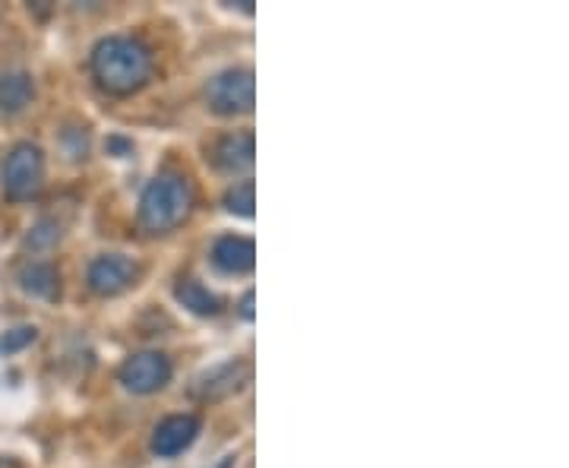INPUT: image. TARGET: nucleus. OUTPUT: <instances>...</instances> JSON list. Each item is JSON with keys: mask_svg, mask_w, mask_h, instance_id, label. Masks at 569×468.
Returning <instances> with one entry per match:
<instances>
[{"mask_svg": "<svg viewBox=\"0 0 569 468\" xmlns=\"http://www.w3.org/2000/svg\"><path fill=\"white\" fill-rule=\"evenodd\" d=\"M92 77L108 96H133L152 80V51L140 39L111 36L92 48Z\"/></svg>", "mask_w": 569, "mask_h": 468, "instance_id": "f257e3e1", "label": "nucleus"}, {"mask_svg": "<svg viewBox=\"0 0 569 468\" xmlns=\"http://www.w3.org/2000/svg\"><path fill=\"white\" fill-rule=\"evenodd\" d=\"M193 209V187L183 175L164 171L159 178H152L149 187L142 190L140 212L137 222L146 235H168L178 225L187 222Z\"/></svg>", "mask_w": 569, "mask_h": 468, "instance_id": "f03ea898", "label": "nucleus"}, {"mask_svg": "<svg viewBox=\"0 0 569 468\" xmlns=\"http://www.w3.org/2000/svg\"><path fill=\"white\" fill-rule=\"evenodd\" d=\"M253 102H257V80H253V70L250 67L222 70V73H216L209 80V86H206V104H209V111L224 114V118L253 111Z\"/></svg>", "mask_w": 569, "mask_h": 468, "instance_id": "7ed1b4c3", "label": "nucleus"}, {"mask_svg": "<svg viewBox=\"0 0 569 468\" xmlns=\"http://www.w3.org/2000/svg\"><path fill=\"white\" fill-rule=\"evenodd\" d=\"M250 377H253V367L247 358H228L222 365H212L209 370L193 377L190 399L200 406H219L224 399L238 396L250 384Z\"/></svg>", "mask_w": 569, "mask_h": 468, "instance_id": "20e7f679", "label": "nucleus"}, {"mask_svg": "<svg viewBox=\"0 0 569 468\" xmlns=\"http://www.w3.org/2000/svg\"><path fill=\"white\" fill-rule=\"evenodd\" d=\"M44 183V156L36 143H20L10 149L7 165H3V193L22 203L32 200Z\"/></svg>", "mask_w": 569, "mask_h": 468, "instance_id": "39448f33", "label": "nucleus"}, {"mask_svg": "<svg viewBox=\"0 0 569 468\" xmlns=\"http://www.w3.org/2000/svg\"><path fill=\"white\" fill-rule=\"evenodd\" d=\"M142 269L137 260L123 257V253H104V257H96L89 263V272H86V282L89 288L99 295V298H118L123 291L140 282Z\"/></svg>", "mask_w": 569, "mask_h": 468, "instance_id": "423d86ee", "label": "nucleus"}, {"mask_svg": "<svg viewBox=\"0 0 569 468\" xmlns=\"http://www.w3.org/2000/svg\"><path fill=\"white\" fill-rule=\"evenodd\" d=\"M171 380V361L162 351H140L121 365V384L137 396H152Z\"/></svg>", "mask_w": 569, "mask_h": 468, "instance_id": "0eeeda50", "label": "nucleus"}, {"mask_svg": "<svg viewBox=\"0 0 569 468\" xmlns=\"http://www.w3.org/2000/svg\"><path fill=\"white\" fill-rule=\"evenodd\" d=\"M200 418L197 415H168L162 418L156 430H152V452L162 456V459H171L183 449L193 447V440L200 437Z\"/></svg>", "mask_w": 569, "mask_h": 468, "instance_id": "6e6552de", "label": "nucleus"}, {"mask_svg": "<svg viewBox=\"0 0 569 468\" xmlns=\"http://www.w3.org/2000/svg\"><path fill=\"white\" fill-rule=\"evenodd\" d=\"M257 156V140H253V130H238V133H224L219 143L212 146V165L219 171L228 175H238L247 171L253 165Z\"/></svg>", "mask_w": 569, "mask_h": 468, "instance_id": "1a4fd4ad", "label": "nucleus"}, {"mask_svg": "<svg viewBox=\"0 0 569 468\" xmlns=\"http://www.w3.org/2000/svg\"><path fill=\"white\" fill-rule=\"evenodd\" d=\"M212 263L228 276H247L257 266V245L241 235H224L212 247Z\"/></svg>", "mask_w": 569, "mask_h": 468, "instance_id": "9d476101", "label": "nucleus"}, {"mask_svg": "<svg viewBox=\"0 0 569 468\" xmlns=\"http://www.w3.org/2000/svg\"><path fill=\"white\" fill-rule=\"evenodd\" d=\"M20 286L32 298L54 301L58 291H61V276H58V269L51 263H26L20 269Z\"/></svg>", "mask_w": 569, "mask_h": 468, "instance_id": "9b49d317", "label": "nucleus"}, {"mask_svg": "<svg viewBox=\"0 0 569 468\" xmlns=\"http://www.w3.org/2000/svg\"><path fill=\"white\" fill-rule=\"evenodd\" d=\"M32 96H36V86H32L29 73L13 70V73H3L0 77V108L7 114H20L22 108L32 102Z\"/></svg>", "mask_w": 569, "mask_h": 468, "instance_id": "f8f14e48", "label": "nucleus"}, {"mask_svg": "<svg viewBox=\"0 0 569 468\" xmlns=\"http://www.w3.org/2000/svg\"><path fill=\"white\" fill-rule=\"evenodd\" d=\"M174 298H178L190 313H197V317H212V313H219V307H222V301H219L209 288L200 286L197 279H181V282L174 286Z\"/></svg>", "mask_w": 569, "mask_h": 468, "instance_id": "ddd939ff", "label": "nucleus"}, {"mask_svg": "<svg viewBox=\"0 0 569 468\" xmlns=\"http://www.w3.org/2000/svg\"><path fill=\"white\" fill-rule=\"evenodd\" d=\"M224 206H228V212H234L241 219H250L253 216V206H257V187H253V181L234 183L224 193Z\"/></svg>", "mask_w": 569, "mask_h": 468, "instance_id": "4468645a", "label": "nucleus"}, {"mask_svg": "<svg viewBox=\"0 0 569 468\" xmlns=\"http://www.w3.org/2000/svg\"><path fill=\"white\" fill-rule=\"evenodd\" d=\"M36 326H17V329H10L3 339H0V351H7V355H13V351H20V348L32 346L36 342Z\"/></svg>", "mask_w": 569, "mask_h": 468, "instance_id": "2eb2a0df", "label": "nucleus"}, {"mask_svg": "<svg viewBox=\"0 0 569 468\" xmlns=\"http://www.w3.org/2000/svg\"><path fill=\"white\" fill-rule=\"evenodd\" d=\"M241 313H244V320H253V291H247L244 301H241Z\"/></svg>", "mask_w": 569, "mask_h": 468, "instance_id": "dca6fc26", "label": "nucleus"}, {"mask_svg": "<svg viewBox=\"0 0 569 468\" xmlns=\"http://www.w3.org/2000/svg\"><path fill=\"white\" fill-rule=\"evenodd\" d=\"M0 468H20L13 459H0Z\"/></svg>", "mask_w": 569, "mask_h": 468, "instance_id": "f3484780", "label": "nucleus"}]
</instances>
